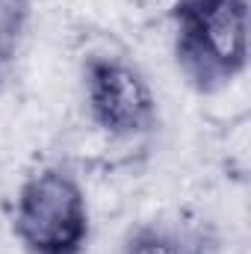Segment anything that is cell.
Here are the masks:
<instances>
[{"label": "cell", "instance_id": "obj_1", "mask_svg": "<svg viewBox=\"0 0 251 254\" xmlns=\"http://www.w3.org/2000/svg\"><path fill=\"white\" fill-rule=\"evenodd\" d=\"M251 3L249 0H175L172 54L189 86L201 95H216L234 86L251 57Z\"/></svg>", "mask_w": 251, "mask_h": 254}, {"label": "cell", "instance_id": "obj_2", "mask_svg": "<svg viewBox=\"0 0 251 254\" xmlns=\"http://www.w3.org/2000/svg\"><path fill=\"white\" fill-rule=\"evenodd\" d=\"M9 222L24 254H86L92 243L86 187L60 163L36 169L18 184Z\"/></svg>", "mask_w": 251, "mask_h": 254}, {"label": "cell", "instance_id": "obj_3", "mask_svg": "<svg viewBox=\"0 0 251 254\" xmlns=\"http://www.w3.org/2000/svg\"><path fill=\"white\" fill-rule=\"evenodd\" d=\"M83 107L95 130L130 142L160 127V98L148 74L122 54H89L80 65Z\"/></svg>", "mask_w": 251, "mask_h": 254}, {"label": "cell", "instance_id": "obj_4", "mask_svg": "<svg viewBox=\"0 0 251 254\" xmlns=\"http://www.w3.org/2000/svg\"><path fill=\"white\" fill-rule=\"evenodd\" d=\"M119 254H219V234L201 219H145L125 234Z\"/></svg>", "mask_w": 251, "mask_h": 254}, {"label": "cell", "instance_id": "obj_5", "mask_svg": "<svg viewBox=\"0 0 251 254\" xmlns=\"http://www.w3.org/2000/svg\"><path fill=\"white\" fill-rule=\"evenodd\" d=\"M33 21V0H0V92L9 86Z\"/></svg>", "mask_w": 251, "mask_h": 254}]
</instances>
